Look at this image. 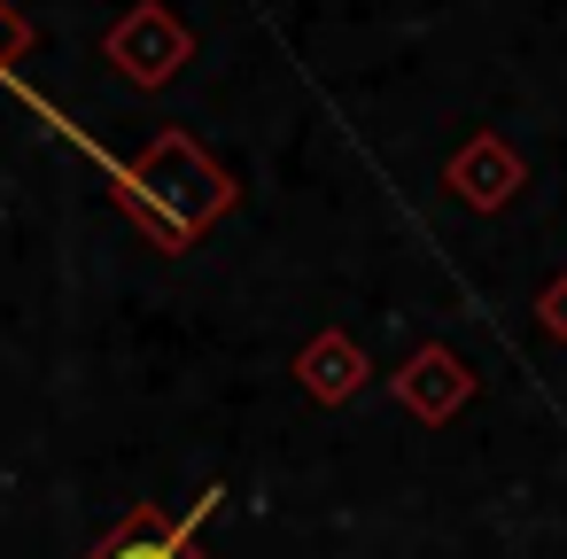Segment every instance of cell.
<instances>
[{"label":"cell","mask_w":567,"mask_h":559,"mask_svg":"<svg viewBox=\"0 0 567 559\" xmlns=\"http://www.w3.org/2000/svg\"><path fill=\"white\" fill-rule=\"evenodd\" d=\"M110 63H117L133 86H164V79L187 63V32H179V24L156 9V0H148L133 24H117V32H110Z\"/></svg>","instance_id":"obj_3"},{"label":"cell","mask_w":567,"mask_h":559,"mask_svg":"<svg viewBox=\"0 0 567 559\" xmlns=\"http://www.w3.org/2000/svg\"><path fill=\"white\" fill-rule=\"evenodd\" d=\"M40 48V32H32V17L17 9V0H0V86H17V63Z\"/></svg>","instance_id":"obj_4"},{"label":"cell","mask_w":567,"mask_h":559,"mask_svg":"<svg viewBox=\"0 0 567 559\" xmlns=\"http://www.w3.org/2000/svg\"><path fill=\"white\" fill-rule=\"evenodd\" d=\"M210 505H218V489H203L179 520L172 513H156V505H133L94 551H79V559H210L203 544H195V528L210 520Z\"/></svg>","instance_id":"obj_2"},{"label":"cell","mask_w":567,"mask_h":559,"mask_svg":"<svg viewBox=\"0 0 567 559\" xmlns=\"http://www.w3.org/2000/svg\"><path fill=\"white\" fill-rule=\"evenodd\" d=\"M110 179L125 187V210L164 241V249H187L195 234H203V218H218L226 203H234V187L195 156V141H179V133H164L141 164H110Z\"/></svg>","instance_id":"obj_1"}]
</instances>
